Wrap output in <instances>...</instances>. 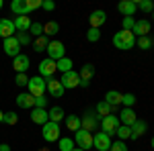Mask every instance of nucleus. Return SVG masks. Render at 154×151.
<instances>
[{"label":"nucleus","mask_w":154,"mask_h":151,"mask_svg":"<svg viewBox=\"0 0 154 151\" xmlns=\"http://www.w3.org/2000/svg\"><path fill=\"white\" fill-rule=\"evenodd\" d=\"M14 82H17V86H27L29 84V78H27V74H17Z\"/></svg>","instance_id":"nucleus-43"},{"label":"nucleus","mask_w":154,"mask_h":151,"mask_svg":"<svg viewBox=\"0 0 154 151\" xmlns=\"http://www.w3.org/2000/svg\"><path fill=\"white\" fill-rule=\"evenodd\" d=\"M136 45L140 47V49H150L154 45V41L150 37H140V39H136Z\"/></svg>","instance_id":"nucleus-36"},{"label":"nucleus","mask_w":154,"mask_h":151,"mask_svg":"<svg viewBox=\"0 0 154 151\" xmlns=\"http://www.w3.org/2000/svg\"><path fill=\"white\" fill-rule=\"evenodd\" d=\"M58 71V65H56V61L54 59L45 57L41 63H39V76L43 78V80H48V78H54V74Z\"/></svg>","instance_id":"nucleus-11"},{"label":"nucleus","mask_w":154,"mask_h":151,"mask_svg":"<svg viewBox=\"0 0 154 151\" xmlns=\"http://www.w3.org/2000/svg\"><path fill=\"white\" fill-rule=\"evenodd\" d=\"M17 41L21 43V47H23V45H31V41H33V39H31L29 33H17Z\"/></svg>","instance_id":"nucleus-40"},{"label":"nucleus","mask_w":154,"mask_h":151,"mask_svg":"<svg viewBox=\"0 0 154 151\" xmlns=\"http://www.w3.org/2000/svg\"><path fill=\"white\" fill-rule=\"evenodd\" d=\"M64 121H66V129L68 131H74V133L80 131V116L78 115H68Z\"/></svg>","instance_id":"nucleus-28"},{"label":"nucleus","mask_w":154,"mask_h":151,"mask_svg":"<svg viewBox=\"0 0 154 151\" xmlns=\"http://www.w3.org/2000/svg\"><path fill=\"white\" fill-rule=\"evenodd\" d=\"M121 98H123V94L117 92V90H109V92L105 94V102H107V104H111L113 108H117V106L121 104Z\"/></svg>","instance_id":"nucleus-26"},{"label":"nucleus","mask_w":154,"mask_h":151,"mask_svg":"<svg viewBox=\"0 0 154 151\" xmlns=\"http://www.w3.org/2000/svg\"><path fill=\"white\" fill-rule=\"evenodd\" d=\"M12 70L17 71V74H25V71L29 70V55L19 53L17 57L12 59Z\"/></svg>","instance_id":"nucleus-16"},{"label":"nucleus","mask_w":154,"mask_h":151,"mask_svg":"<svg viewBox=\"0 0 154 151\" xmlns=\"http://www.w3.org/2000/svg\"><path fill=\"white\" fill-rule=\"evenodd\" d=\"M41 137H43V141H45V143L60 141V125H58V123L48 121V123L41 127Z\"/></svg>","instance_id":"nucleus-5"},{"label":"nucleus","mask_w":154,"mask_h":151,"mask_svg":"<svg viewBox=\"0 0 154 151\" xmlns=\"http://www.w3.org/2000/svg\"><path fill=\"white\" fill-rule=\"evenodd\" d=\"M134 25H136V19H134V16H123V21H121V31H134Z\"/></svg>","instance_id":"nucleus-35"},{"label":"nucleus","mask_w":154,"mask_h":151,"mask_svg":"<svg viewBox=\"0 0 154 151\" xmlns=\"http://www.w3.org/2000/svg\"><path fill=\"white\" fill-rule=\"evenodd\" d=\"M119 123L121 125H125V127H131L136 121H138V116H136V112H134V108H123L121 112H119Z\"/></svg>","instance_id":"nucleus-20"},{"label":"nucleus","mask_w":154,"mask_h":151,"mask_svg":"<svg viewBox=\"0 0 154 151\" xmlns=\"http://www.w3.org/2000/svg\"><path fill=\"white\" fill-rule=\"evenodd\" d=\"M121 104L125 106V108H134V104H136V96H134V94H123Z\"/></svg>","instance_id":"nucleus-37"},{"label":"nucleus","mask_w":154,"mask_h":151,"mask_svg":"<svg viewBox=\"0 0 154 151\" xmlns=\"http://www.w3.org/2000/svg\"><path fill=\"white\" fill-rule=\"evenodd\" d=\"M150 27H152V25H150V21H148V19H140V21H136V25H134V31H131V33L138 37V39H140V37H148V33H150Z\"/></svg>","instance_id":"nucleus-15"},{"label":"nucleus","mask_w":154,"mask_h":151,"mask_svg":"<svg viewBox=\"0 0 154 151\" xmlns=\"http://www.w3.org/2000/svg\"><path fill=\"white\" fill-rule=\"evenodd\" d=\"M27 88H29V94H31L33 98H37V96H45V92H48V84H45V80H43L41 76L29 78Z\"/></svg>","instance_id":"nucleus-4"},{"label":"nucleus","mask_w":154,"mask_h":151,"mask_svg":"<svg viewBox=\"0 0 154 151\" xmlns=\"http://www.w3.org/2000/svg\"><path fill=\"white\" fill-rule=\"evenodd\" d=\"M2 49H4V53H6V55H11L12 59L17 57V55L21 53V43L17 41V35H14V37H8V39H4Z\"/></svg>","instance_id":"nucleus-12"},{"label":"nucleus","mask_w":154,"mask_h":151,"mask_svg":"<svg viewBox=\"0 0 154 151\" xmlns=\"http://www.w3.org/2000/svg\"><path fill=\"white\" fill-rule=\"evenodd\" d=\"M48 115H49V121H51V123H58V125H60V121L66 118V112H64L62 106H51L48 110Z\"/></svg>","instance_id":"nucleus-27"},{"label":"nucleus","mask_w":154,"mask_h":151,"mask_svg":"<svg viewBox=\"0 0 154 151\" xmlns=\"http://www.w3.org/2000/svg\"><path fill=\"white\" fill-rule=\"evenodd\" d=\"M74 143H76V147H80V149H91L93 147V133H88V131H76L74 133Z\"/></svg>","instance_id":"nucleus-8"},{"label":"nucleus","mask_w":154,"mask_h":151,"mask_svg":"<svg viewBox=\"0 0 154 151\" xmlns=\"http://www.w3.org/2000/svg\"><path fill=\"white\" fill-rule=\"evenodd\" d=\"M2 123H6V125H17V123H19V115H17V112H4V121H2Z\"/></svg>","instance_id":"nucleus-38"},{"label":"nucleus","mask_w":154,"mask_h":151,"mask_svg":"<svg viewBox=\"0 0 154 151\" xmlns=\"http://www.w3.org/2000/svg\"><path fill=\"white\" fill-rule=\"evenodd\" d=\"M72 151H84V149H80V147H74V149H72Z\"/></svg>","instance_id":"nucleus-48"},{"label":"nucleus","mask_w":154,"mask_h":151,"mask_svg":"<svg viewBox=\"0 0 154 151\" xmlns=\"http://www.w3.org/2000/svg\"><path fill=\"white\" fill-rule=\"evenodd\" d=\"M117 10L123 14V16H134L138 6H136V0H121L117 4Z\"/></svg>","instance_id":"nucleus-18"},{"label":"nucleus","mask_w":154,"mask_h":151,"mask_svg":"<svg viewBox=\"0 0 154 151\" xmlns=\"http://www.w3.org/2000/svg\"><path fill=\"white\" fill-rule=\"evenodd\" d=\"M136 6H138L140 10H144L146 14H148V12H154V2L152 0H138Z\"/></svg>","instance_id":"nucleus-33"},{"label":"nucleus","mask_w":154,"mask_h":151,"mask_svg":"<svg viewBox=\"0 0 154 151\" xmlns=\"http://www.w3.org/2000/svg\"><path fill=\"white\" fill-rule=\"evenodd\" d=\"M111 137L109 135H105L103 131H97L95 135H93V147H95L97 151H109L111 149Z\"/></svg>","instance_id":"nucleus-7"},{"label":"nucleus","mask_w":154,"mask_h":151,"mask_svg":"<svg viewBox=\"0 0 154 151\" xmlns=\"http://www.w3.org/2000/svg\"><path fill=\"white\" fill-rule=\"evenodd\" d=\"M2 121H4V112L0 110V123H2Z\"/></svg>","instance_id":"nucleus-47"},{"label":"nucleus","mask_w":154,"mask_h":151,"mask_svg":"<svg viewBox=\"0 0 154 151\" xmlns=\"http://www.w3.org/2000/svg\"><path fill=\"white\" fill-rule=\"evenodd\" d=\"M113 45L121 51H128L131 47H136V35L131 31H119L113 35Z\"/></svg>","instance_id":"nucleus-2"},{"label":"nucleus","mask_w":154,"mask_h":151,"mask_svg":"<svg viewBox=\"0 0 154 151\" xmlns=\"http://www.w3.org/2000/svg\"><path fill=\"white\" fill-rule=\"evenodd\" d=\"M41 8H43V10H48V12L56 10V2H51V0H43V2H41Z\"/></svg>","instance_id":"nucleus-45"},{"label":"nucleus","mask_w":154,"mask_h":151,"mask_svg":"<svg viewBox=\"0 0 154 151\" xmlns=\"http://www.w3.org/2000/svg\"><path fill=\"white\" fill-rule=\"evenodd\" d=\"M109 151H128V145H125V141H115V143H111V149Z\"/></svg>","instance_id":"nucleus-42"},{"label":"nucleus","mask_w":154,"mask_h":151,"mask_svg":"<svg viewBox=\"0 0 154 151\" xmlns=\"http://www.w3.org/2000/svg\"><path fill=\"white\" fill-rule=\"evenodd\" d=\"M80 129L93 133V135H95V131H99V115L95 112V108H88L82 115V118H80Z\"/></svg>","instance_id":"nucleus-3"},{"label":"nucleus","mask_w":154,"mask_h":151,"mask_svg":"<svg viewBox=\"0 0 154 151\" xmlns=\"http://www.w3.org/2000/svg\"><path fill=\"white\" fill-rule=\"evenodd\" d=\"M58 31H60V25H58V23H54V21H49V23L43 25V35H45V37L58 35Z\"/></svg>","instance_id":"nucleus-31"},{"label":"nucleus","mask_w":154,"mask_h":151,"mask_svg":"<svg viewBox=\"0 0 154 151\" xmlns=\"http://www.w3.org/2000/svg\"><path fill=\"white\" fill-rule=\"evenodd\" d=\"M86 39H88L91 43L99 41V39H101V31H99V29H88V33H86Z\"/></svg>","instance_id":"nucleus-41"},{"label":"nucleus","mask_w":154,"mask_h":151,"mask_svg":"<svg viewBox=\"0 0 154 151\" xmlns=\"http://www.w3.org/2000/svg\"><path fill=\"white\" fill-rule=\"evenodd\" d=\"M0 151H11V145H6V143H2V145H0Z\"/></svg>","instance_id":"nucleus-46"},{"label":"nucleus","mask_w":154,"mask_h":151,"mask_svg":"<svg viewBox=\"0 0 154 151\" xmlns=\"http://www.w3.org/2000/svg\"><path fill=\"white\" fill-rule=\"evenodd\" d=\"M31 121H33L35 125H41V127H43L49 121L48 110H45V108H33V110H31Z\"/></svg>","instance_id":"nucleus-22"},{"label":"nucleus","mask_w":154,"mask_h":151,"mask_svg":"<svg viewBox=\"0 0 154 151\" xmlns=\"http://www.w3.org/2000/svg\"><path fill=\"white\" fill-rule=\"evenodd\" d=\"M115 110H117V108H113L111 104H107L105 100H101V102L95 106V112L99 115V118H105V116H109V115H115Z\"/></svg>","instance_id":"nucleus-23"},{"label":"nucleus","mask_w":154,"mask_h":151,"mask_svg":"<svg viewBox=\"0 0 154 151\" xmlns=\"http://www.w3.org/2000/svg\"><path fill=\"white\" fill-rule=\"evenodd\" d=\"M131 135L130 139H140L144 133H146V129H148V125H146V121H136L134 125H131Z\"/></svg>","instance_id":"nucleus-24"},{"label":"nucleus","mask_w":154,"mask_h":151,"mask_svg":"<svg viewBox=\"0 0 154 151\" xmlns=\"http://www.w3.org/2000/svg\"><path fill=\"white\" fill-rule=\"evenodd\" d=\"M45 84H48V92L49 96H54V98H62L64 96V86H62V82L58 80V78H48L45 80Z\"/></svg>","instance_id":"nucleus-13"},{"label":"nucleus","mask_w":154,"mask_h":151,"mask_svg":"<svg viewBox=\"0 0 154 151\" xmlns=\"http://www.w3.org/2000/svg\"><path fill=\"white\" fill-rule=\"evenodd\" d=\"M56 65H58V71H62V74H66V71H70L72 70V59L70 57H62L60 61H56Z\"/></svg>","instance_id":"nucleus-32"},{"label":"nucleus","mask_w":154,"mask_h":151,"mask_svg":"<svg viewBox=\"0 0 154 151\" xmlns=\"http://www.w3.org/2000/svg\"><path fill=\"white\" fill-rule=\"evenodd\" d=\"M152 19H154V12H152Z\"/></svg>","instance_id":"nucleus-51"},{"label":"nucleus","mask_w":154,"mask_h":151,"mask_svg":"<svg viewBox=\"0 0 154 151\" xmlns=\"http://www.w3.org/2000/svg\"><path fill=\"white\" fill-rule=\"evenodd\" d=\"M107 21V14L105 10H95L91 12V16H88V23H91V29H101Z\"/></svg>","instance_id":"nucleus-19"},{"label":"nucleus","mask_w":154,"mask_h":151,"mask_svg":"<svg viewBox=\"0 0 154 151\" xmlns=\"http://www.w3.org/2000/svg\"><path fill=\"white\" fill-rule=\"evenodd\" d=\"M14 33H17V29H14L12 19H0V37L8 39V37H14Z\"/></svg>","instance_id":"nucleus-17"},{"label":"nucleus","mask_w":154,"mask_h":151,"mask_svg":"<svg viewBox=\"0 0 154 151\" xmlns=\"http://www.w3.org/2000/svg\"><path fill=\"white\" fill-rule=\"evenodd\" d=\"M74 139H70V137H60V141H58V149L60 151H72L74 149Z\"/></svg>","instance_id":"nucleus-30"},{"label":"nucleus","mask_w":154,"mask_h":151,"mask_svg":"<svg viewBox=\"0 0 154 151\" xmlns=\"http://www.w3.org/2000/svg\"><path fill=\"white\" fill-rule=\"evenodd\" d=\"M60 82H62L64 90H72V88H78L80 86V76H78V71L70 70V71H66V74H62Z\"/></svg>","instance_id":"nucleus-9"},{"label":"nucleus","mask_w":154,"mask_h":151,"mask_svg":"<svg viewBox=\"0 0 154 151\" xmlns=\"http://www.w3.org/2000/svg\"><path fill=\"white\" fill-rule=\"evenodd\" d=\"M78 76H80V86H82V88H88L93 76H95V65H93V63H84L82 70L78 71Z\"/></svg>","instance_id":"nucleus-14"},{"label":"nucleus","mask_w":154,"mask_h":151,"mask_svg":"<svg viewBox=\"0 0 154 151\" xmlns=\"http://www.w3.org/2000/svg\"><path fill=\"white\" fill-rule=\"evenodd\" d=\"M31 45H33V51H45L48 49V45H49V37H45V35H41V37H35V41H31Z\"/></svg>","instance_id":"nucleus-29"},{"label":"nucleus","mask_w":154,"mask_h":151,"mask_svg":"<svg viewBox=\"0 0 154 151\" xmlns=\"http://www.w3.org/2000/svg\"><path fill=\"white\" fill-rule=\"evenodd\" d=\"M48 106V96H37L35 98V108H45Z\"/></svg>","instance_id":"nucleus-44"},{"label":"nucleus","mask_w":154,"mask_h":151,"mask_svg":"<svg viewBox=\"0 0 154 151\" xmlns=\"http://www.w3.org/2000/svg\"><path fill=\"white\" fill-rule=\"evenodd\" d=\"M45 51H48V57L54 59V61H60L62 57H66V49H64V43L62 41H49Z\"/></svg>","instance_id":"nucleus-10"},{"label":"nucleus","mask_w":154,"mask_h":151,"mask_svg":"<svg viewBox=\"0 0 154 151\" xmlns=\"http://www.w3.org/2000/svg\"><path fill=\"white\" fill-rule=\"evenodd\" d=\"M41 2L43 0H12L11 2V10L17 16H29L33 10L41 8Z\"/></svg>","instance_id":"nucleus-1"},{"label":"nucleus","mask_w":154,"mask_h":151,"mask_svg":"<svg viewBox=\"0 0 154 151\" xmlns=\"http://www.w3.org/2000/svg\"><path fill=\"white\" fill-rule=\"evenodd\" d=\"M2 6H4V2H2V0H0V10H2Z\"/></svg>","instance_id":"nucleus-50"},{"label":"nucleus","mask_w":154,"mask_h":151,"mask_svg":"<svg viewBox=\"0 0 154 151\" xmlns=\"http://www.w3.org/2000/svg\"><path fill=\"white\" fill-rule=\"evenodd\" d=\"M17 104H19V108H35V98L31 96L29 92H21L19 96H17Z\"/></svg>","instance_id":"nucleus-21"},{"label":"nucleus","mask_w":154,"mask_h":151,"mask_svg":"<svg viewBox=\"0 0 154 151\" xmlns=\"http://www.w3.org/2000/svg\"><path fill=\"white\" fill-rule=\"evenodd\" d=\"M115 135L119 137V141H125V139H130L131 129H130V127H125V125H119V129L115 131Z\"/></svg>","instance_id":"nucleus-34"},{"label":"nucleus","mask_w":154,"mask_h":151,"mask_svg":"<svg viewBox=\"0 0 154 151\" xmlns=\"http://www.w3.org/2000/svg\"><path fill=\"white\" fill-rule=\"evenodd\" d=\"M150 145H152V149H154V137H152V141H150Z\"/></svg>","instance_id":"nucleus-49"},{"label":"nucleus","mask_w":154,"mask_h":151,"mask_svg":"<svg viewBox=\"0 0 154 151\" xmlns=\"http://www.w3.org/2000/svg\"><path fill=\"white\" fill-rule=\"evenodd\" d=\"M12 23H14V29L19 33H27L31 29V19L29 16H17V19H12Z\"/></svg>","instance_id":"nucleus-25"},{"label":"nucleus","mask_w":154,"mask_h":151,"mask_svg":"<svg viewBox=\"0 0 154 151\" xmlns=\"http://www.w3.org/2000/svg\"><path fill=\"white\" fill-rule=\"evenodd\" d=\"M119 118H117V115H109V116H105V118H101V131L105 133V135H109V137H113L115 135V131L119 129Z\"/></svg>","instance_id":"nucleus-6"},{"label":"nucleus","mask_w":154,"mask_h":151,"mask_svg":"<svg viewBox=\"0 0 154 151\" xmlns=\"http://www.w3.org/2000/svg\"><path fill=\"white\" fill-rule=\"evenodd\" d=\"M29 33H31L33 37H41V35H43V25H41V23H31Z\"/></svg>","instance_id":"nucleus-39"}]
</instances>
